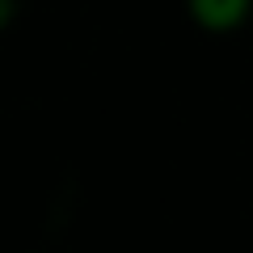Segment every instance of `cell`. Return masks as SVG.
I'll return each mask as SVG.
<instances>
[{"instance_id":"obj_1","label":"cell","mask_w":253,"mask_h":253,"mask_svg":"<svg viewBox=\"0 0 253 253\" xmlns=\"http://www.w3.org/2000/svg\"><path fill=\"white\" fill-rule=\"evenodd\" d=\"M186 13L207 34H232L249 21L253 0H186Z\"/></svg>"},{"instance_id":"obj_2","label":"cell","mask_w":253,"mask_h":253,"mask_svg":"<svg viewBox=\"0 0 253 253\" xmlns=\"http://www.w3.org/2000/svg\"><path fill=\"white\" fill-rule=\"evenodd\" d=\"M17 21V0H0V34Z\"/></svg>"}]
</instances>
